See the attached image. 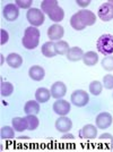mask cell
I'll return each instance as SVG.
<instances>
[{"label":"cell","mask_w":113,"mask_h":152,"mask_svg":"<svg viewBox=\"0 0 113 152\" xmlns=\"http://www.w3.org/2000/svg\"><path fill=\"white\" fill-rule=\"evenodd\" d=\"M101 143H104V145L106 146L107 149L112 150L113 149V136L110 133H104L102 134L99 137Z\"/></svg>","instance_id":"f1b7e54d"},{"label":"cell","mask_w":113,"mask_h":152,"mask_svg":"<svg viewBox=\"0 0 113 152\" xmlns=\"http://www.w3.org/2000/svg\"><path fill=\"white\" fill-rule=\"evenodd\" d=\"M51 95L54 99H61L67 93V86L64 85L63 82H56L53 83V85L51 86Z\"/></svg>","instance_id":"7c38bea8"},{"label":"cell","mask_w":113,"mask_h":152,"mask_svg":"<svg viewBox=\"0 0 113 152\" xmlns=\"http://www.w3.org/2000/svg\"><path fill=\"white\" fill-rule=\"evenodd\" d=\"M13 127L15 131L17 132H24L26 129H28V124L26 121V117H15L12 121Z\"/></svg>","instance_id":"9a60e30c"},{"label":"cell","mask_w":113,"mask_h":152,"mask_svg":"<svg viewBox=\"0 0 113 152\" xmlns=\"http://www.w3.org/2000/svg\"><path fill=\"white\" fill-rule=\"evenodd\" d=\"M70 108H71V103H69L66 100H62V99H58L53 103V111H54V114L59 115V116L68 115L70 111Z\"/></svg>","instance_id":"52a82bcc"},{"label":"cell","mask_w":113,"mask_h":152,"mask_svg":"<svg viewBox=\"0 0 113 152\" xmlns=\"http://www.w3.org/2000/svg\"><path fill=\"white\" fill-rule=\"evenodd\" d=\"M16 6L18 8H23V9H31V6L33 4V0H16L15 1Z\"/></svg>","instance_id":"d6a6232c"},{"label":"cell","mask_w":113,"mask_h":152,"mask_svg":"<svg viewBox=\"0 0 113 152\" xmlns=\"http://www.w3.org/2000/svg\"><path fill=\"white\" fill-rule=\"evenodd\" d=\"M102 84H103V86L106 90H112L113 89V75L107 74V75L104 76Z\"/></svg>","instance_id":"1f68e13d"},{"label":"cell","mask_w":113,"mask_h":152,"mask_svg":"<svg viewBox=\"0 0 113 152\" xmlns=\"http://www.w3.org/2000/svg\"><path fill=\"white\" fill-rule=\"evenodd\" d=\"M63 34H64V30L61 25L59 24H53L48 28V37L51 41H60L62 39Z\"/></svg>","instance_id":"9c48e42d"},{"label":"cell","mask_w":113,"mask_h":152,"mask_svg":"<svg viewBox=\"0 0 113 152\" xmlns=\"http://www.w3.org/2000/svg\"><path fill=\"white\" fill-rule=\"evenodd\" d=\"M82 60L86 66H94L99 61V56L94 51H87L86 53H84Z\"/></svg>","instance_id":"44dd1931"},{"label":"cell","mask_w":113,"mask_h":152,"mask_svg":"<svg viewBox=\"0 0 113 152\" xmlns=\"http://www.w3.org/2000/svg\"><path fill=\"white\" fill-rule=\"evenodd\" d=\"M97 136V127L92 124H87L79 131V137L80 139L94 140Z\"/></svg>","instance_id":"4fadbf2b"},{"label":"cell","mask_w":113,"mask_h":152,"mask_svg":"<svg viewBox=\"0 0 113 152\" xmlns=\"http://www.w3.org/2000/svg\"><path fill=\"white\" fill-rule=\"evenodd\" d=\"M42 53H43L44 57L46 58H52L54 57L56 55H58L56 50V42H53V41L45 42L42 45Z\"/></svg>","instance_id":"2e32d148"},{"label":"cell","mask_w":113,"mask_h":152,"mask_svg":"<svg viewBox=\"0 0 113 152\" xmlns=\"http://www.w3.org/2000/svg\"><path fill=\"white\" fill-rule=\"evenodd\" d=\"M74 140L75 139V136H74V135H72V134H70L69 132H68V133H66L64 134V135H62V137H61V140Z\"/></svg>","instance_id":"d590c367"},{"label":"cell","mask_w":113,"mask_h":152,"mask_svg":"<svg viewBox=\"0 0 113 152\" xmlns=\"http://www.w3.org/2000/svg\"><path fill=\"white\" fill-rule=\"evenodd\" d=\"M76 4L80 7H87L91 4V0H76Z\"/></svg>","instance_id":"e575fe53"},{"label":"cell","mask_w":113,"mask_h":152,"mask_svg":"<svg viewBox=\"0 0 113 152\" xmlns=\"http://www.w3.org/2000/svg\"><path fill=\"white\" fill-rule=\"evenodd\" d=\"M28 76L31 77L33 81H42L45 76V72H44L43 67L35 65V66H32L30 70H28Z\"/></svg>","instance_id":"5bb4252c"},{"label":"cell","mask_w":113,"mask_h":152,"mask_svg":"<svg viewBox=\"0 0 113 152\" xmlns=\"http://www.w3.org/2000/svg\"><path fill=\"white\" fill-rule=\"evenodd\" d=\"M6 61L10 67L18 68L23 65V58L22 56H19L18 53H9L6 58Z\"/></svg>","instance_id":"d6986e66"},{"label":"cell","mask_w":113,"mask_h":152,"mask_svg":"<svg viewBox=\"0 0 113 152\" xmlns=\"http://www.w3.org/2000/svg\"><path fill=\"white\" fill-rule=\"evenodd\" d=\"M2 15L6 20L14 22L19 16V8L16 6V4H7L2 10Z\"/></svg>","instance_id":"8992f818"},{"label":"cell","mask_w":113,"mask_h":152,"mask_svg":"<svg viewBox=\"0 0 113 152\" xmlns=\"http://www.w3.org/2000/svg\"><path fill=\"white\" fill-rule=\"evenodd\" d=\"M49 17L52 22H56V24L58 22H61L64 17V12H63V9L61 8L60 6L56 7L50 14H49Z\"/></svg>","instance_id":"603a6c76"},{"label":"cell","mask_w":113,"mask_h":152,"mask_svg":"<svg viewBox=\"0 0 113 152\" xmlns=\"http://www.w3.org/2000/svg\"><path fill=\"white\" fill-rule=\"evenodd\" d=\"M103 90V84L100 82V81H93V82L89 84V92L94 95H99L101 94Z\"/></svg>","instance_id":"f546056e"},{"label":"cell","mask_w":113,"mask_h":152,"mask_svg":"<svg viewBox=\"0 0 113 152\" xmlns=\"http://www.w3.org/2000/svg\"><path fill=\"white\" fill-rule=\"evenodd\" d=\"M70 25H71V27H72L74 30H76V31H82V30H84V28L86 27L85 24L80 20V18L78 17L77 14L71 16V18H70Z\"/></svg>","instance_id":"d4e9b609"},{"label":"cell","mask_w":113,"mask_h":152,"mask_svg":"<svg viewBox=\"0 0 113 152\" xmlns=\"http://www.w3.org/2000/svg\"><path fill=\"white\" fill-rule=\"evenodd\" d=\"M26 121L28 124V131H35L40 125V121L36 117V115H27Z\"/></svg>","instance_id":"83f0119b"},{"label":"cell","mask_w":113,"mask_h":152,"mask_svg":"<svg viewBox=\"0 0 113 152\" xmlns=\"http://www.w3.org/2000/svg\"><path fill=\"white\" fill-rule=\"evenodd\" d=\"M51 95V91L45 88H38L35 92V100L40 103H44V102L49 101Z\"/></svg>","instance_id":"e0dca14e"},{"label":"cell","mask_w":113,"mask_h":152,"mask_svg":"<svg viewBox=\"0 0 113 152\" xmlns=\"http://www.w3.org/2000/svg\"><path fill=\"white\" fill-rule=\"evenodd\" d=\"M26 18L32 26L38 27L44 23V13L38 8H31L26 14Z\"/></svg>","instance_id":"3957f363"},{"label":"cell","mask_w":113,"mask_h":152,"mask_svg":"<svg viewBox=\"0 0 113 152\" xmlns=\"http://www.w3.org/2000/svg\"><path fill=\"white\" fill-rule=\"evenodd\" d=\"M24 111L26 115H38L40 113V102L36 100H30L25 103Z\"/></svg>","instance_id":"ffe728a7"},{"label":"cell","mask_w":113,"mask_h":152,"mask_svg":"<svg viewBox=\"0 0 113 152\" xmlns=\"http://www.w3.org/2000/svg\"><path fill=\"white\" fill-rule=\"evenodd\" d=\"M97 15L103 22H110L113 19V5L110 2L102 4L97 9Z\"/></svg>","instance_id":"5b68a950"},{"label":"cell","mask_w":113,"mask_h":152,"mask_svg":"<svg viewBox=\"0 0 113 152\" xmlns=\"http://www.w3.org/2000/svg\"><path fill=\"white\" fill-rule=\"evenodd\" d=\"M22 43H23V47L27 50L35 49L40 43V31L38 27H34V26L27 27L24 33Z\"/></svg>","instance_id":"6da1fadb"},{"label":"cell","mask_w":113,"mask_h":152,"mask_svg":"<svg viewBox=\"0 0 113 152\" xmlns=\"http://www.w3.org/2000/svg\"><path fill=\"white\" fill-rule=\"evenodd\" d=\"M96 49L100 53L104 56H110L113 53V35L112 34H103L96 41Z\"/></svg>","instance_id":"7a4b0ae2"},{"label":"cell","mask_w":113,"mask_h":152,"mask_svg":"<svg viewBox=\"0 0 113 152\" xmlns=\"http://www.w3.org/2000/svg\"><path fill=\"white\" fill-rule=\"evenodd\" d=\"M70 101L76 107H85L89 102V94L84 90H76L71 94Z\"/></svg>","instance_id":"277c9868"},{"label":"cell","mask_w":113,"mask_h":152,"mask_svg":"<svg viewBox=\"0 0 113 152\" xmlns=\"http://www.w3.org/2000/svg\"><path fill=\"white\" fill-rule=\"evenodd\" d=\"M0 136L2 140H10L15 137V129L14 127L4 126L0 131Z\"/></svg>","instance_id":"484cf974"},{"label":"cell","mask_w":113,"mask_h":152,"mask_svg":"<svg viewBox=\"0 0 113 152\" xmlns=\"http://www.w3.org/2000/svg\"><path fill=\"white\" fill-rule=\"evenodd\" d=\"M58 1L56 0H43L42 2H41V10L45 14H49L56 8L58 7Z\"/></svg>","instance_id":"7402d4cb"},{"label":"cell","mask_w":113,"mask_h":152,"mask_svg":"<svg viewBox=\"0 0 113 152\" xmlns=\"http://www.w3.org/2000/svg\"><path fill=\"white\" fill-rule=\"evenodd\" d=\"M96 127L100 128V129H106L111 126L112 124V116L109 114V113H100V114L96 116Z\"/></svg>","instance_id":"ba28073f"},{"label":"cell","mask_w":113,"mask_h":152,"mask_svg":"<svg viewBox=\"0 0 113 152\" xmlns=\"http://www.w3.org/2000/svg\"><path fill=\"white\" fill-rule=\"evenodd\" d=\"M78 17L80 18L83 23L85 24V26H92L95 24L96 22V16L93 12L87 10V9H80L79 12H77Z\"/></svg>","instance_id":"30bf717a"},{"label":"cell","mask_w":113,"mask_h":152,"mask_svg":"<svg viewBox=\"0 0 113 152\" xmlns=\"http://www.w3.org/2000/svg\"><path fill=\"white\" fill-rule=\"evenodd\" d=\"M102 67L107 72H112L113 70V56H105V57L102 59Z\"/></svg>","instance_id":"4dcf8cb0"},{"label":"cell","mask_w":113,"mask_h":152,"mask_svg":"<svg viewBox=\"0 0 113 152\" xmlns=\"http://www.w3.org/2000/svg\"><path fill=\"white\" fill-rule=\"evenodd\" d=\"M69 49L70 48H69L68 42L62 41V40L56 41V53H58V55H67L68 51H69Z\"/></svg>","instance_id":"4316f807"},{"label":"cell","mask_w":113,"mask_h":152,"mask_svg":"<svg viewBox=\"0 0 113 152\" xmlns=\"http://www.w3.org/2000/svg\"><path fill=\"white\" fill-rule=\"evenodd\" d=\"M14 92V85L9 82H1L0 85V94L1 96H9Z\"/></svg>","instance_id":"cb8c5ba5"},{"label":"cell","mask_w":113,"mask_h":152,"mask_svg":"<svg viewBox=\"0 0 113 152\" xmlns=\"http://www.w3.org/2000/svg\"><path fill=\"white\" fill-rule=\"evenodd\" d=\"M8 39H9V35H8L7 31L4 30V28H1V30H0V43H1V45L7 43V42H8Z\"/></svg>","instance_id":"836d02e7"},{"label":"cell","mask_w":113,"mask_h":152,"mask_svg":"<svg viewBox=\"0 0 113 152\" xmlns=\"http://www.w3.org/2000/svg\"><path fill=\"white\" fill-rule=\"evenodd\" d=\"M71 127H72V121L66 116H61L60 118H58L56 121V131H59L61 133H68L71 129Z\"/></svg>","instance_id":"8fae6325"},{"label":"cell","mask_w":113,"mask_h":152,"mask_svg":"<svg viewBox=\"0 0 113 152\" xmlns=\"http://www.w3.org/2000/svg\"><path fill=\"white\" fill-rule=\"evenodd\" d=\"M83 56H84V51L79 47L70 48L68 53H67V58L69 61H79L83 59Z\"/></svg>","instance_id":"ac0fdd59"},{"label":"cell","mask_w":113,"mask_h":152,"mask_svg":"<svg viewBox=\"0 0 113 152\" xmlns=\"http://www.w3.org/2000/svg\"><path fill=\"white\" fill-rule=\"evenodd\" d=\"M112 98H113V94H112Z\"/></svg>","instance_id":"8d00e7d4"}]
</instances>
